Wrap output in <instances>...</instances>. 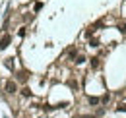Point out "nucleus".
Instances as JSON below:
<instances>
[{"instance_id": "f257e3e1", "label": "nucleus", "mask_w": 126, "mask_h": 118, "mask_svg": "<svg viewBox=\"0 0 126 118\" xmlns=\"http://www.w3.org/2000/svg\"><path fill=\"white\" fill-rule=\"evenodd\" d=\"M10 41H12V39H10V35H4V37L0 39V48H6V46L10 44Z\"/></svg>"}, {"instance_id": "f03ea898", "label": "nucleus", "mask_w": 126, "mask_h": 118, "mask_svg": "<svg viewBox=\"0 0 126 118\" xmlns=\"http://www.w3.org/2000/svg\"><path fill=\"white\" fill-rule=\"evenodd\" d=\"M6 91L8 93H16V83L14 81H6Z\"/></svg>"}, {"instance_id": "7ed1b4c3", "label": "nucleus", "mask_w": 126, "mask_h": 118, "mask_svg": "<svg viewBox=\"0 0 126 118\" xmlns=\"http://www.w3.org/2000/svg\"><path fill=\"white\" fill-rule=\"evenodd\" d=\"M27 77H29L27 72H19V74H17V79H19V81H27Z\"/></svg>"}, {"instance_id": "20e7f679", "label": "nucleus", "mask_w": 126, "mask_h": 118, "mask_svg": "<svg viewBox=\"0 0 126 118\" xmlns=\"http://www.w3.org/2000/svg\"><path fill=\"white\" fill-rule=\"evenodd\" d=\"M21 95H23V97H31V91H29L27 87H23L21 89Z\"/></svg>"}, {"instance_id": "39448f33", "label": "nucleus", "mask_w": 126, "mask_h": 118, "mask_svg": "<svg viewBox=\"0 0 126 118\" xmlns=\"http://www.w3.org/2000/svg\"><path fill=\"white\" fill-rule=\"evenodd\" d=\"M89 103L91 104H99V99H97V97H89Z\"/></svg>"}, {"instance_id": "423d86ee", "label": "nucleus", "mask_w": 126, "mask_h": 118, "mask_svg": "<svg viewBox=\"0 0 126 118\" xmlns=\"http://www.w3.org/2000/svg\"><path fill=\"white\" fill-rule=\"evenodd\" d=\"M91 66L97 68V66H99V58H91Z\"/></svg>"}, {"instance_id": "0eeeda50", "label": "nucleus", "mask_w": 126, "mask_h": 118, "mask_svg": "<svg viewBox=\"0 0 126 118\" xmlns=\"http://www.w3.org/2000/svg\"><path fill=\"white\" fill-rule=\"evenodd\" d=\"M116 110H124V112H126V104H118V106H116Z\"/></svg>"}]
</instances>
